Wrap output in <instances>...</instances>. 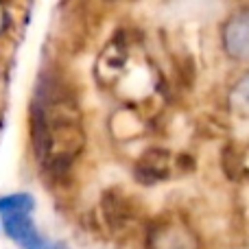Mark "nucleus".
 I'll return each mask as SVG.
<instances>
[{"mask_svg":"<svg viewBox=\"0 0 249 249\" xmlns=\"http://www.w3.org/2000/svg\"><path fill=\"white\" fill-rule=\"evenodd\" d=\"M33 144L42 166L61 173L83 146L81 114L64 83L46 77L33 101Z\"/></svg>","mask_w":249,"mask_h":249,"instance_id":"1","label":"nucleus"},{"mask_svg":"<svg viewBox=\"0 0 249 249\" xmlns=\"http://www.w3.org/2000/svg\"><path fill=\"white\" fill-rule=\"evenodd\" d=\"M7 29V11H4V7H2V2H0V33Z\"/></svg>","mask_w":249,"mask_h":249,"instance_id":"5","label":"nucleus"},{"mask_svg":"<svg viewBox=\"0 0 249 249\" xmlns=\"http://www.w3.org/2000/svg\"><path fill=\"white\" fill-rule=\"evenodd\" d=\"M232 101H234V107L236 109H241L243 114H249V74L234 88Z\"/></svg>","mask_w":249,"mask_h":249,"instance_id":"4","label":"nucleus"},{"mask_svg":"<svg viewBox=\"0 0 249 249\" xmlns=\"http://www.w3.org/2000/svg\"><path fill=\"white\" fill-rule=\"evenodd\" d=\"M223 48L232 59L249 61V9L238 11L223 26Z\"/></svg>","mask_w":249,"mask_h":249,"instance_id":"3","label":"nucleus"},{"mask_svg":"<svg viewBox=\"0 0 249 249\" xmlns=\"http://www.w3.org/2000/svg\"><path fill=\"white\" fill-rule=\"evenodd\" d=\"M33 208V197L26 193L0 197V216H2V228L9 234V238L16 241L22 249H68L61 243L48 241L37 232L31 219Z\"/></svg>","mask_w":249,"mask_h":249,"instance_id":"2","label":"nucleus"}]
</instances>
